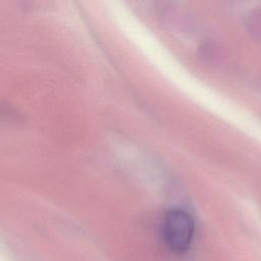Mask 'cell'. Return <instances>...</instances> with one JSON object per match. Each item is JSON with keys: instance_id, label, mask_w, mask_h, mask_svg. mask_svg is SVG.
<instances>
[{"instance_id": "1", "label": "cell", "mask_w": 261, "mask_h": 261, "mask_svg": "<svg viewBox=\"0 0 261 261\" xmlns=\"http://www.w3.org/2000/svg\"><path fill=\"white\" fill-rule=\"evenodd\" d=\"M195 233V222L192 216L185 210H169L163 219V241L174 254L186 253L193 242Z\"/></svg>"}, {"instance_id": "2", "label": "cell", "mask_w": 261, "mask_h": 261, "mask_svg": "<svg viewBox=\"0 0 261 261\" xmlns=\"http://www.w3.org/2000/svg\"><path fill=\"white\" fill-rule=\"evenodd\" d=\"M197 54L202 62L206 64H216L222 59L223 51L218 43L212 40H207L201 43Z\"/></svg>"}, {"instance_id": "3", "label": "cell", "mask_w": 261, "mask_h": 261, "mask_svg": "<svg viewBox=\"0 0 261 261\" xmlns=\"http://www.w3.org/2000/svg\"><path fill=\"white\" fill-rule=\"evenodd\" d=\"M245 25L249 35L261 43V7H255L247 14Z\"/></svg>"}, {"instance_id": "4", "label": "cell", "mask_w": 261, "mask_h": 261, "mask_svg": "<svg viewBox=\"0 0 261 261\" xmlns=\"http://www.w3.org/2000/svg\"><path fill=\"white\" fill-rule=\"evenodd\" d=\"M225 1H228V2H230V3H233V2H236V1H238V0H225Z\"/></svg>"}]
</instances>
